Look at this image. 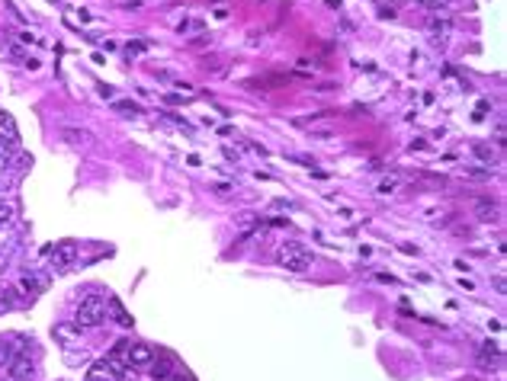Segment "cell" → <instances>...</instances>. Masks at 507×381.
<instances>
[{"instance_id":"2","label":"cell","mask_w":507,"mask_h":381,"mask_svg":"<svg viewBox=\"0 0 507 381\" xmlns=\"http://www.w3.org/2000/svg\"><path fill=\"white\" fill-rule=\"evenodd\" d=\"M103 321H106V302H103L99 295H87V298L74 308V327H78V330L99 327Z\"/></svg>"},{"instance_id":"4","label":"cell","mask_w":507,"mask_h":381,"mask_svg":"<svg viewBox=\"0 0 507 381\" xmlns=\"http://www.w3.org/2000/svg\"><path fill=\"white\" fill-rule=\"evenodd\" d=\"M87 381H132V371L116 359H99L90 365Z\"/></svg>"},{"instance_id":"18","label":"cell","mask_w":507,"mask_h":381,"mask_svg":"<svg viewBox=\"0 0 507 381\" xmlns=\"http://www.w3.org/2000/svg\"><path fill=\"white\" fill-rule=\"evenodd\" d=\"M13 308H20L16 292H13V288H0V317H3V314H10Z\"/></svg>"},{"instance_id":"7","label":"cell","mask_w":507,"mask_h":381,"mask_svg":"<svg viewBox=\"0 0 507 381\" xmlns=\"http://www.w3.org/2000/svg\"><path fill=\"white\" fill-rule=\"evenodd\" d=\"M3 371H7V381H32V375H36V362H32L30 356H13V362Z\"/></svg>"},{"instance_id":"14","label":"cell","mask_w":507,"mask_h":381,"mask_svg":"<svg viewBox=\"0 0 507 381\" xmlns=\"http://www.w3.org/2000/svg\"><path fill=\"white\" fill-rule=\"evenodd\" d=\"M151 378L154 381H170L174 378V362H170L167 356H164V359L154 356V359H151Z\"/></svg>"},{"instance_id":"20","label":"cell","mask_w":507,"mask_h":381,"mask_svg":"<svg viewBox=\"0 0 507 381\" xmlns=\"http://www.w3.org/2000/svg\"><path fill=\"white\" fill-rule=\"evenodd\" d=\"M113 109L122 112V116H141V106L132 103V99H113Z\"/></svg>"},{"instance_id":"17","label":"cell","mask_w":507,"mask_h":381,"mask_svg":"<svg viewBox=\"0 0 507 381\" xmlns=\"http://www.w3.org/2000/svg\"><path fill=\"white\" fill-rule=\"evenodd\" d=\"M472 154H475L478 160L488 167V170L497 164V151H495V147H488V145H482V141H475V145H472Z\"/></svg>"},{"instance_id":"28","label":"cell","mask_w":507,"mask_h":381,"mask_svg":"<svg viewBox=\"0 0 507 381\" xmlns=\"http://www.w3.org/2000/svg\"><path fill=\"white\" fill-rule=\"evenodd\" d=\"M145 3H148V0H122L126 10H139V7H145Z\"/></svg>"},{"instance_id":"1","label":"cell","mask_w":507,"mask_h":381,"mask_svg":"<svg viewBox=\"0 0 507 381\" xmlns=\"http://www.w3.org/2000/svg\"><path fill=\"white\" fill-rule=\"evenodd\" d=\"M276 263L289 273H309L311 266H315V254H311L309 247H302L298 241H289L276 250Z\"/></svg>"},{"instance_id":"10","label":"cell","mask_w":507,"mask_h":381,"mask_svg":"<svg viewBox=\"0 0 507 381\" xmlns=\"http://www.w3.org/2000/svg\"><path fill=\"white\" fill-rule=\"evenodd\" d=\"M16 157H20L16 138H3V135H0V173H3V170H10Z\"/></svg>"},{"instance_id":"3","label":"cell","mask_w":507,"mask_h":381,"mask_svg":"<svg viewBox=\"0 0 507 381\" xmlns=\"http://www.w3.org/2000/svg\"><path fill=\"white\" fill-rule=\"evenodd\" d=\"M424 26H427V32H430V45H434V49H447L449 36H453V13H447V10L427 13Z\"/></svg>"},{"instance_id":"15","label":"cell","mask_w":507,"mask_h":381,"mask_svg":"<svg viewBox=\"0 0 507 381\" xmlns=\"http://www.w3.org/2000/svg\"><path fill=\"white\" fill-rule=\"evenodd\" d=\"M475 218L478 221H485V225H491V221L501 218V208H497L495 202H488V199H478L475 202Z\"/></svg>"},{"instance_id":"11","label":"cell","mask_w":507,"mask_h":381,"mask_svg":"<svg viewBox=\"0 0 507 381\" xmlns=\"http://www.w3.org/2000/svg\"><path fill=\"white\" fill-rule=\"evenodd\" d=\"M7 55H10V58L16 61L20 68H26V71H36V68H39V58H32L30 51L23 49V45H16L13 39H10V45H7Z\"/></svg>"},{"instance_id":"12","label":"cell","mask_w":507,"mask_h":381,"mask_svg":"<svg viewBox=\"0 0 507 381\" xmlns=\"http://www.w3.org/2000/svg\"><path fill=\"white\" fill-rule=\"evenodd\" d=\"M16 288H20V292L26 295V302H32L36 295H42V279L30 269V273H23V275H20V282H16Z\"/></svg>"},{"instance_id":"27","label":"cell","mask_w":507,"mask_h":381,"mask_svg":"<svg viewBox=\"0 0 507 381\" xmlns=\"http://www.w3.org/2000/svg\"><path fill=\"white\" fill-rule=\"evenodd\" d=\"M270 208H273V212H292V202H289V199H273V202H270Z\"/></svg>"},{"instance_id":"5","label":"cell","mask_w":507,"mask_h":381,"mask_svg":"<svg viewBox=\"0 0 507 381\" xmlns=\"http://www.w3.org/2000/svg\"><path fill=\"white\" fill-rule=\"evenodd\" d=\"M74 260H78V244H71V241H61L49 250V266L55 273H68Z\"/></svg>"},{"instance_id":"26","label":"cell","mask_w":507,"mask_h":381,"mask_svg":"<svg viewBox=\"0 0 507 381\" xmlns=\"http://www.w3.org/2000/svg\"><path fill=\"white\" fill-rule=\"evenodd\" d=\"M462 173L472 180H491V170H478V167H462Z\"/></svg>"},{"instance_id":"6","label":"cell","mask_w":507,"mask_h":381,"mask_svg":"<svg viewBox=\"0 0 507 381\" xmlns=\"http://www.w3.org/2000/svg\"><path fill=\"white\" fill-rule=\"evenodd\" d=\"M475 362H478V365H482L485 371L501 369V362H504V349H501L495 340H485L482 346H478V352H475Z\"/></svg>"},{"instance_id":"19","label":"cell","mask_w":507,"mask_h":381,"mask_svg":"<svg viewBox=\"0 0 507 381\" xmlns=\"http://www.w3.org/2000/svg\"><path fill=\"white\" fill-rule=\"evenodd\" d=\"M13 356H16V346H13V340H10V336H7V340L0 336V369H7V365L13 362Z\"/></svg>"},{"instance_id":"23","label":"cell","mask_w":507,"mask_h":381,"mask_svg":"<svg viewBox=\"0 0 507 381\" xmlns=\"http://www.w3.org/2000/svg\"><path fill=\"white\" fill-rule=\"evenodd\" d=\"M13 42H16V45H23V49H30V45H42L36 32H16V36H13Z\"/></svg>"},{"instance_id":"25","label":"cell","mask_w":507,"mask_h":381,"mask_svg":"<svg viewBox=\"0 0 507 381\" xmlns=\"http://www.w3.org/2000/svg\"><path fill=\"white\" fill-rule=\"evenodd\" d=\"M414 3H421V7H424V10H447L449 7V0H414Z\"/></svg>"},{"instance_id":"16","label":"cell","mask_w":507,"mask_h":381,"mask_svg":"<svg viewBox=\"0 0 507 381\" xmlns=\"http://www.w3.org/2000/svg\"><path fill=\"white\" fill-rule=\"evenodd\" d=\"M106 308H110L113 321L119 323V327H132V323H135V321H132V314L126 311V308H122V302H119V298H113V295H110V298H106Z\"/></svg>"},{"instance_id":"8","label":"cell","mask_w":507,"mask_h":381,"mask_svg":"<svg viewBox=\"0 0 507 381\" xmlns=\"http://www.w3.org/2000/svg\"><path fill=\"white\" fill-rule=\"evenodd\" d=\"M126 359H129L132 369H135V365H151L154 346H148V343H129V346H126Z\"/></svg>"},{"instance_id":"9","label":"cell","mask_w":507,"mask_h":381,"mask_svg":"<svg viewBox=\"0 0 507 381\" xmlns=\"http://www.w3.org/2000/svg\"><path fill=\"white\" fill-rule=\"evenodd\" d=\"M61 141H68V145H74V147H90L97 138H93V132H87V128L64 125L61 128Z\"/></svg>"},{"instance_id":"24","label":"cell","mask_w":507,"mask_h":381,"mask_svg":"<svg viewBox=\"0 0 507 381\" xmlns=\"http://www.w3.org/2000/svg\"><path fill=\"white\" fill-rule=\"evenodd\" d=\"M0 132H7L10 138H16V122H13V116L3 112V109H0Z\"/></svg>"},{"instance_id":"29","label":"cell","mask_w":507,"mask_h":381,"mask_svg":"<svg viewBox=\"0 0 507 381\" xmlns=\"http://www.w3.org/2000/svg\"><path fill=\"white\" fill-rule=\"evenodd\" d=\"M99 97H103V99H113V87H99Z\"/></svg>"},{"instance_id":"13","label":"cell","mask_w":507,"mask_h":381,"mask_svg":"<svg viewBox=\"0 0 507 381\" xmlns=\"http://www.w3.org/2000/svg\"><path fill=\"white\" fill-rule=\"evenodd\" d=\"M20 256V241H10V244H0V275L10 273L13 263Z\"/></svg>"},{"instance_id":"21","label":"cell","mask_w":507,"mask_h":381,"mask_svg":"<svg viewBox=\"0 0 507 381\" xmlns=\"http://www.w3.org/2000/svg\"><path fill=\"white\" fill-rule=\"evenodd\" d=\"M13 218H16V208H13V202H0V231H3V228H10Z\"/></svg>"},{"instance_id":"22","label":"cell","mask_w":507,"mask_h":381,"mask_svg":"<svg viewBox=\"0 0 507 381\" xmlns=\"http://www.w3.org/2000/svg\"><path fill=\"white\" fill-rule=\"evenodd\" d=\"M398 186H401V180H398V176H386V180L376 186V193H379V196H392Z\"/></svg>"}]
</instances>
